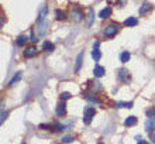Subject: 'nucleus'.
<instances>
[{"label": "nucleus", "instance_id": "17", "mask_svg": "<svg viewBox=\"0 0 155 144\" xmlns=\"http://www.w3.org/2000/svg\"><path fill=\"white\" fill-rule=\"evenodd\" d=\"M130 52L128 51H124V52H121V55H120V61L123 62V64H125V62H128L130 61Z\"/></svg>", "mask_w": 155, "mask_h": 144}, {"label": "nucleus", "instance_id": "29", "mask_svg": "<svg viewBox=\"0 0 155 144\" xmlns=\"http://www.w3.org/2000/svg\"><path fill=\"white\" fill-rule=\"evenodd\" d=\"M7 114H9V113H7V112H4V110H3V112H1V123H3V122H4V120H6V119H7Z\"/></svg>", "mask_w": 155, "mask_h": 144}, {"label": "nucleus", "instance_id": "15", "mask_svg": "<svg viewBox=\"0 0 155 144\" xmlns=\"http://www.w3.org/2000/svg\"><path fill=\"white\" fill-rule=\"evenodd\" d=\"M20 79H21V72H17V73H16V75H14V76L10 79V82H9V86H10V88H11V86H14V85H16V83L20 81Z\"/></svg>", "mask_w": 155, "mask_h": 144}, {"label": "nucleus", "instance_id": "31", "mask_svg": "<svg viewBox=\"0 0 155 144\" xmlns=\"http://www.w3.org/2000/svg\"><path fill=\"white\" fill-rule=\"evenodd\" d=\"M99 45H100V42H99V41H96V42L93 44V50H99Z\"/></svg>", "mask_w": 155, "mask_h": 144}, {"label": "nucleus", "instance_id": "26", "mask_svg": "<svg viewBox=\"0 0 155 144\" xmlns=\"http://www.w3.org/2000/svg\"><path fill=\"white\" fill-rule=\"evenodd\" d=\"M147 114L150 116V117H154L155 119V108H152V109H150L148 112H147Z\"/></svg>", "mask_w": 155, "mask_h": 144}, {"label": "nucleus", "instance_id": "3", "mask_svg": "<svg viewBox=\"0 0 155 144\" xmlns=\"http://www.w3.org/2000/svg\"><path fill=\"white\" fill-rule=\"evenodd\" d=\"M117 76H118V79H120L123 83H127V82L130 81L128 71H127V69H124V68H120V69L117 71Z\"/></svg>", "mask_w": 155, "mask_h": 144}, {"label": "nucleus", "instance_id": "23", "mask_svg": "<svg viewBox=\"0 0 155 144\" xmlns=\"http://www.w3.org/2000/svg\"><path fill=\"white\" fill-rule=\"evenodd\" d=\"M55 16H56V20H65V18H66L65 13L61 11V10H56V11H55Z\"/></svg>", "mask_w": 155, "mask_h": 144}, {"label": "nucleus", "instance_id": "34", "mask_svg": "<svg viewBox=\"0 0 155 144\" xmlns=\"http://www.w3.org/2000/svg\"><path fill=\"white\" fill-rule=\"evenodd\" d=\"M97 144H103V143H97Z\"/></svg>", "mask_w": 155, "mask_h": 144}, {"label": "nucleus", "instance_id": "28", "mask_svg": "<svg viewBox=\"0 0 155 144\" xmlns=\"http://www.w3.org/2000/svg\"><path fill=\"white\" fill-rule=\"evenodd\" d=\"M30 40H31L33 42H37V40H38V38L35 37V34H34V31H31V34H30Z\"/></svg>", "mask_w": 155, "mask_h": 144}, {"label": "nucleus", "instance_id": "25", "mask_svg": "<svg viewBox=\"0 0 155 144\" xmlns=\"http://www.w3.org/2000/svg\"><path fill=\"white\" fill-rule=\"evenodd\" d=\"M64 129H65L64 124H59V123H55V124H54V130H56V131H62Z\"/></svg>", "mask_w": 155, "mask_h": 144}, {"label": "nucleus", "instance_id": "16", "mask_svg": "<svg viewBox=\"0 0 155 144\" xmlns=\"http://www.w3.org/2000/svg\"><path fill=\"white\" fill-rule=\"evenodd\" d=\"M82 61H83V52H80L76 58V64H75V72H79L80 67H82Z\"/></svg>", "mask_w": 155, "mask_h": 144}, {"label": "nucleus", "instance_id": "5", "mask_svg": "<svg viewBox=\"0 0 155 144\" xmlns=\"http://www.w3.org/2000/svg\"><path fill=\"white\" fill-rule=\"evenodd\" d=\"M71 18H72L74 21L79 23V21L83 20V13H82L79 9H75V10H72V13H71Z\"/></svg>", "mask_w": 155, "mask_h": 144}, {"label": "nucleus", "instance_id": "20", "mask_svg": "<svg viewBox=\"0 0 155 144\" xmlns=\"http://www.w3.org/2000/svg\"><path fill=\"white\" fill-rule=\"evenodd\" d=\"M116 108H128V109H131L133 108V102H117Z\"/></svg>", "mask_w": 155, "mask_h": 144}, {"label": "nucleus", "instance_id": "7", "mask_svg": "<svg viewBox=\"0 0 155 144\" xmlns=\"http://www.w3.org/2000/svg\"><path fill=\"white\" fill-rule=\"evenodd\" d=\"M38 54V50L35 48V47H30V48H27L26 51H24V57L26 58H33V57H35Z\"/></svg>", "mask_w": 155, "mask_h": 144}, {"label": "nucleus", "instance_id": "9", "mask_svg": "<svg viewBox=\"0 0 155 144\" xmlns=\"http://www.w3.org/2000/svg\"><path fill=\"white\" fill-rule=\"evenodd\" d=\"M151 9H152L151 3H148V1L143 3V4H141V7H140V16H144V14H145V13H148Z\"/></svg>", "mask_w": 155, "mask_h": 144}, {"label": "nucleus", "instance_id": "13", "mask_svg": "<svg viewBox=\"0 0 155 144\" xmlns=\"http://www.w3.org/2000/svg\"><path fill=\"white\" fill-rule=\"evenodd\" d=\"M93 18H95V10H93V9H89L87 18H86V24H87V27H89V26H92V23H93Z\"/></svg>", "mask_w": 155, "mask_h": 144}, {"label": "nucleus", "instance_id": "12", "mask_svg": "<svg viewBox=\"0 0 155 144\" xmlns=\"http://www.w3.org/2000/svg\"><path fill=\"white\" fill-rule=\"evenodd\" d=\"M110 14H112V9L110 7H106V9H103L99 13V17L100 18H107V17H110Z\"/></svg>", "mask_w": 155, "mask_h": 144}, {"label": "nucleus", "instance_id": "21", "mask_svg": "<svg viewBox=\"0 0 155 144\" xmlns=\"http://www.w3.org/2000/svg\"><path fill=\"white\" fill-rule=\"evenodd\" d=\"M27 40H28L27 36H20L18 38H17V45H18V47H23V45L27 42Z\"/></svg>", "mask_w": 155, "mask_h": 144}, {"label": "nucleus", "instance_id": "8", "mask_svg": "<svg viewBox=\"0 0 155 144\" xmlns=\"http://www.w3.org/2000/svg\"><path fill=\"white\" fill-rule=\"evenodd\" d=\"M47 14H48V7H47L45 4H42L41 10L38 11V18H37V21H42V20H45Z\"/></svg>", "mask_w": 155, "mask_h": 144}, {"label": "nucleus", "instance_id": "18", "mask_svg": "<svg viewBox=\"0 0 155 144\" xmlns=\"http://www.w3.org/2000/svg\"><path fill=\"white\" fill-rule=\"evenodd\" d=\"M135 123H137V117H135V116H130V117H127L125 122H124L125 126H134Z\"/></svg>", "mask_w": 155, "mask_h": 144}, {"label": "nucleus", "instance_id": "6", "mask_svg": "<svg viewBox=\"0 0 155 144\" xmlns=\"http://www.w3.org/2000/svg\"><path fill=\"white\" fill-rule=\"evenodd\" d=\"M144 129H145L148 133H152L155 130V120L154 119H147V120H145V124H144Z\"/></svg>", "mask_w": 155, "mask_h": 144}, {"label": "nucleus", "instance_id": "1", "mask_svg": "<svg viewBox=\"0 0 155 144\" xmlns=\"http://www.w3.org/2000/svg\"><path fill=\"white\" fill-rule=\"evenodd\" d=\"M95 109L93 108H87L85 110V116H83V123L85 124H90V122H92V117L95 116Z\"/></svg>", "mask_w": 155, "mask_h": 144}, {"label": "nucleus", "instance_id": "22", "mask_svg": "<svg viewBox=\"0 0 155 144\" xmlns=\"http://www.w3.org/2000/svg\"><path fill=\"white\" fill-rule=\"evenodd\" d=\"M100 57H102V54H100L99 50H93V51H92V58H93L95 61H99Z\"/></svg>", "mask_w": 155, "mask_h": 144}, {"label": "nucleus", "instance_id": "24", "mask_svg": "<svg viewBox=\"0 0 155 144\" xmlns=\"http://www.w3.org/2000/svg\"><path fill=\"white\" fill-rule=\"evenodd\" d=\"M71 98H72V95L68 93V92H62V93H61V99H62V100H68V99H71Z\"/></svg>", "mask_w": 155, "mask_h": 144}, {"label": "nucleus", "instance_id": "32", "mask_svg": "<svg viewBox=\"0 0 155 144\" xmlns=\"http://www.w3.org/2000/svg\"><path fill=\"white\" fill-rule=\"evenodd\" d=\"M150 139L152 143H155V133H150Z\"/></svg>", "mask_w": 155, "mask_h": 144}, {"label": "nucleus", "instance_id": "14", "mask_svg": "<svg viewBox=\"0 0 155 144\" xmlns=\"http://www.w3.org/2000/svg\"><path fill=\"white\" fill-rule=\"evenodd\" d=\"M137 23H138V20H137L135 17H128V18L124 21V24H125L127 27H135Z\"/></svg>", "mask_w": 155, "mask_h": 144}, {"label": "nucleus", "instance_id": "11", "mask_svg": "<svg viewBox=\"0 0 155 144\" xmlns=\"http://www.w3.org/2000/svg\"><path fill=\"white\" fill-rule=\"evenodd\" d=\"M93 73H95V76L102 78V76L104 75V68H103V67H100V65H96V67H95V69H93Z\"/></svg>", "mask_w": 155, "mask_h": 144}, {"label": "nucleus", "instance_id": "27", "mask_svg": "<svg viewBox=\"0 0 155 144\" xmlns=\"http://www.w3.org/2000/svg\"><path fill=\"white\" fill-rule=\"evenodd\" d=\"M64 143H72L74 141V137H71V136H66V137H64V140H62Z\"/></svg>", "mask_w": 155, "mask_h": 144}, {"label": "nucleus", "instance_id": "33", "mask_svg": "<svg viewBox=\"0 0 155 144\" xmlns=\"http://www.w3.org/2000/svg\"><path fill=\"white\" fill-rule=\"evenodd\" d=\"M137 144H148V143H147L145 140H143V139H141V140H138V143H137Z\"/></svg>", "mask_w": 155, "mask_h": 144}, {"label": "nucleus", "instance_id": "4", "mask_svg": "<svg viewBox=\"0 0 155 144\" xmlns=\"http://www.w3.org/2000/svg\"><path fill=\"white\" fill-rule=\"evenodd\" d=\"M38 23V26H37V31H38V38L45 34V31H47V27H48V21L47 20H42V21H37Z\"/></svg>", "mask_w": 155, "mask_h": 144}, {"label": "nucleus", "instance_id": "19", "mask_svg": "<svg viewBox=\"0 0 155 144\" xmlns=\"http://www.w3.org/2000/svg\"><path fill=\"white\" fill-rule=\"evenodd\" d=\"M42 48H44L47 52H52V51H54V44L49 42V41H45L44 45H42Z\"/></svg>", "mask_w": 155, "mask_h": 144}, {"label": "nucleus", "instance_id": "2", "mask_svg": "<svg viewBox=\"0 0 155 144\" xmlns=\"http://www.w3.org/2000/svg\"><path fill=\"white\" fill-rule=\"evenodd\" d=\"M117 31H118V26H117V24H109V26L104 28V36L113 37L117 34Z\"/></svg>", "mask_w": 155, "mask_h": 144}, {"label": "nucleus", "instance_id": "30", "mask_svg": "<svg viewBox=\"0 0 155 144\" xmlns=\"http://www.w3.org/2000/svg\"><path fill=\"white\" fill-rule=\"evenodd\" d=\"M39 129H41V130H49L51 126H48V124H39Z\"/></svg>", "mask_w": 155, "mask_h": 144}, {"label": "nucleus", "instance_id": "10", "mask_svg": "<svg viewBox=\"0 0 155 144\" xmlns=\"http://www.w3.org/2000/svg\"><path fill=\"white\" fill-rule=\"evenodd\" d=\"M66 114V108H65V103H59L56 106V116L58 117H62Z\"/></svg>", "mask_w": 155, "mask_h": 144}]
</instances>
